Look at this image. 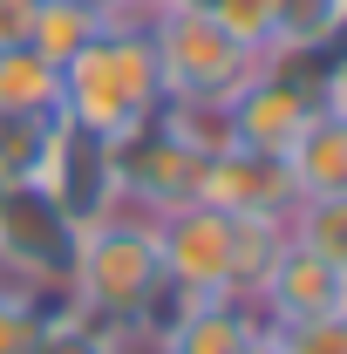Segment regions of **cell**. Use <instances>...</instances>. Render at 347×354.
<instances>
[{"label":"cell","mask_w":347,"mask_h":354,"mask_svg":"<svg viewBox=\"0 0 347 354\" xmlns=\"http://www.w3.org/2000/svg\"><path fill=\"white\" fill-rule=\"evenodd\" d=\"M157 212L143 205H116L102 225H82L75 239V259H68V300L123 320L130 334L157 341V327L171 320V307L184 300L171 279H164V259H157V232H150Z\"/></svg>","instance_id":"cell-1"},{"label":"cell","mask_w":347,"mask_h":354,"mask_svg":"<svg viewBox=\"0 0 347 354\" xmlns=\"http://www.w3.org/2000/svg\"><path fill=\"white\" fill-rule=\"evenodd\" d=\"M157 102H164V82H157L150 28H102L82 55L62 62V116H75L102 136L130 130Z\"/></svg>","instance_id":"cell-2"},{"label":"cell","mask_w":347,"mask_h":354,"mask_svg":"<svg viewBox=\"0 0 347 354\" xmlns=\"http://www.w3.org/2000/svg\"><path fill=\"white\" fill-rule=\"evenodd\" d=\"M150 55L164 95H225L259 75V48H238L205 7H157L150 14Z\"/></svg>","instance_id":"cell-3"},{"label":"cell","mask_w":347,"mask_h":354,"mask_svg":"<svg viewBox=\"0 0 347 354\" xmlns=\"http://www.w3.org/2000/svg\"><path fill=\"white\" fill-rule=\"evenodd\" d=\"M35 184L55 198V212L68 225H102L123 205L109 136L75 123V116H55V136H48V157H41V177H35Z\"/></svg>","instance_id":"cell-4"},{"label":"cell","mask_w":347,"mask_h":354,"mask_svg":"<svg viewBox=\"0 0 347 354\" xmlns=\"http://www.w3.org/2000/svg\"><path fill=\"white\" fill-rule=\"evenodd\" d=\"M157 259H164V279L177 293H232V212H218L205 198H184V205H164L157 218Z\"/></svg>","instance_id":"cell-5"},{"label":"cell","mask_w":347,"mask_h":354,"mask_svg":"<svg viewBox=\"0 0 347 354\" xmlns=\"http://www.w3.org/2000/svg\"><path fill=\"white\" fill-rule=\"evenodd\" d=\"M109 157H116V191H123L130 205H143V212H164V205L198 198V171H205V164L157 123V109L109 136Z\"/></svg>","instance_id":"cell-6"},{"label":"cell","mask_w":347,"mask_h":354,"mask_svg":"<svg viewBox=\"0 0 347 354\" xmlns=\"http://www.w3.org/2000/svg\"><path fill=\"white\" fill-rule=\"evenodd\" d=\"M320 75H300V68H279V62H259V75L245 88H232V130L245 150H265V157H286L293 136L306 130V116L320 109Z\"/></svg>","instance_id":"cell-7"},{"label":"cell","mask_w":347,"mask_h":354,"mask_svg":"<svg viewBox=\"0 0 347 354\" xmlns=\"http://www.w3.org/2000/svg\"><path fill=\"white\" fill-rule=\"evenodd\" d=\"M259 307L252 300H238V293H184L171 307V320L157 327V341L150 354H245L259 341Z\"/></svg>","instance_id":"cell-8"},{"label":"cell","mask_w":347,"mask_h":354,"mask_svg":"<svg viewBox=\"0 0 347 354\" xmlns=\"http://www.w3.org/2000/svg\"><path fill=\"white\" fill-rule=\"evenodd\" d=\"M198 198L218 205V212H232V218L238 212H279V218H293V205H300L286 157H265V150H245V143H232L225 157H212L198 171Z\"/></svg>","instance_id":"cell-9"},{"label":"cell","mask_w":347,"mask_h":354,"mask_svg":"<svg viewBox=\"0 0 347 354\" xmlns=\"http://www.w3.org/2000/svg\"><path fill=\"white\" fill-rule=\"evenodd\" d=\"M334 279L341 266H327L320 252H306L300 239H286V252L272 259V272L259 279L252 307L265 327H286V320H313V313H334Z\"/></svg>","instance_id":"cell-10"},{"label":"cell","mask_w":347,"mask_h":354,"mask_svg":"<svg viewBox=\"0 0 347 354\" xmlns=\"http://www.w3.org/2000/svg\"><path fill=\"white\" fill-rule=\"evenodd\" d=\"M286 171H293V191L300 198H341L347 191V116L334 102H320L306 116V130L286 150Z\"/></svg>","instance_id":"cell-11"},{"label":"cell","mask_w":347,"mask_h":354,"mask_svg":"<svg viewBox=\"0 0 347 354\" xmlns=\"http://www.w3.org/2000/svg\"><path fill=\"white\" fill-rule=\"evenodd\" d=\"M157 123H164L198 164H212V157H225V150L238 143L225 95H164V102H157Z\"/></svg>","instance_id":"cell-12"},{"label":"cell","mask_w":347,"mask_h":354,"mask_svg":"<svg viewBox=\"0 0 347 354\" xmlns=\"http://www.w3.org/2000/svg\"><path fill=\"white\" fill-rule=\"evenodd\" d=\"M286 239H293V218H279V212H238L232 218V293L238 300L259 293V279L286 252Z\"/></svg>","instance_id":"cell-13"},{"label":"cell","mask_w":347,"mask_h":354,"mask_svg":"<svg viewBox=\"0 0 347 354\" xmlns=\"http://www.w3.org/2000/svg\"><path fill=\"white\" fill-rule=\"evenodd\" d=\"M0 116H62V68L35 48H0Z\"/></svg>","instance_id":"cell-14"},{"label":"cell","mask_w":347,"mask_h":354,"mask_svg":"<svg viewBox=\"0 0 347 354\" xmlns=\"http://www.w3.org/2000/svg\"><path fill=\"white\" fill-rule=\"evenodd\" d=\"M109 21H102V7L95 0H35V28H28V48L41 55V62H68V55H82L95 35H102Z\"/></svg>","instance_id":"cell-15"},{"label":"cell","mask_w":347,"mask_h":354,"mask_svg":"<svg viewBox=\"0 0 347 354\" xmlns=\"http://www.w3.org/2000/svg\"><path fill=\"white\" fill-rule=\"evenodd\" d=\"M347 28V0H279L265 55H334Z\"/></svg>","instance_id":"cell-16"},{"label":"cell","mask_w":347,"mask_h":354,"mask_svg":"<svg viewBox=\"0 0 347 354\" xmlns=\"http://www.w3.org/2000/svg\"><path fill=\"white\" fill-rule=\"evenodd\" d=\"M55 116H0V184H35Z\"/></svg>","instance_id":"cell-17"},{"label":"cell","mask_w":347,"mask_h":354,"mask_svg":"<svg viewBox=\"0 0 347 354\" xmlns=\"http://www.w3.org/2000/svg\"><path fill=\"white\" fill-rule=\"evenodd\" d=\"M293 239L327 266H347V191L341 198H300L293 205Z\"/></svg>","instance_id":"cell-18"},{"label":"cell","mask_w":347,"mask_h":354,"mask_svg":"<svg viewBox=\"0 0 347 354\" xmlns=\"http://www.w3.org/2000/svg\"><path fill=\"white\" fill-rule=\"evenodd\" d=\"M205 14H212L238 48H259L265 55V48H272V14H279V0H212Z\"/></svg>","instance_id":"cell-19"},{"label":"cell","mask_w":347,"mask_h":354,"mask_svg":"<svg viewBox=\"0 0 347 354\" xmlns=\"http://www.w3.org/2000/svg\"><path fill=\"white\" fill-rule=\"evenodd\" d=\"M279 354H347V320L341 313H313V320H286L272 327Z\"/></svg>","instance_id":"cell-20"},{"label":"cell","mask_w":347,"mask_h":354,"mask_svg":"<svg viewBox=\"0 0 347 354\" xmlns=\"http://www.w3.org/2000/svg\"><path fill=\"white\" fill-rule=\"evenodd\" d=\"M48 307L55 300H14V293H0V354H35L41 348Z\"/></svg>","instance_id":"cell-21"},{"label":"cell","mask_w":347,"mask_h":354,"mask_svg":"<svg viewBox=\"0 0 347 354\" xmlns=\"http://www.w3.org/2000/svg\"><path fill=\"white\" fill-rule=\"evenodd\" d=\"M35 28V0H0V48H28Z\"/></svg>","instance_id":"cell-22"},{"label":"cell","mask_w":347,"mask_h":354,"mask_svg":"<svg viewBox=\"0 0 347 354\" xmlns=\"http://www.w3.org/2000/svg\"><path fill=\"white\" fill-rule=\"evenodd\" d=\"M95 7H102L109 28H150V14H157L164 0H95Z\"/></svg>","instance_id":"cell-23"},{"label":"cell","mask_w":347,"mask_h":354,"mask_svg":"<svg viewBox=\"0 0 347 354\" xmlns=\"http://www.w3.org/2000/svg\"><path fill=\"white\" fill-rule=\"evenodd\" d=\"M320 95L347 116V55H334V62H327V88H320Z\"/></svg>","instance_id":"cell-24"},{"label":"cell","mask_w":347,"mask_h":354,"mask_svg":"<svg viewBox=\"0 0 347 354\" xmlns=\"http://www.w3.org/2000/svg\"><path fill=\"white\" fill-rule=\"evenodd\" d=\"M334 313L347 320V266H341V279H334Z\"/></svg>","instance_id":"cell-25"},{"label":"cell","mask_w":347,"mask_h":354,"mask_svg":"<svg viewBox=\"0 0 347 354\" xmlns=\"http://www.w3.org/2000/svg\"><path fill=\"white\" fill-rule=\"evenodd\" d=\"M245 354H279V348H272V327H259V341H252Z\"/></svg>","instance_id":"cell-26"},{"label":"cell","mask_w":347,"mask_h":354,"mask_svg":"<svg viewBox=\"0 0 347 354\" xmlns=\"http://www.w3.org/2000/svg\"><path fill=\"white\" fill-rule=\"evenodd\" d=\"M0 198H7V184H0Z\"/></svg>","instance_id":"cell-27"}]
</instances>
